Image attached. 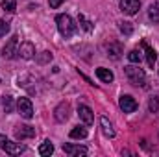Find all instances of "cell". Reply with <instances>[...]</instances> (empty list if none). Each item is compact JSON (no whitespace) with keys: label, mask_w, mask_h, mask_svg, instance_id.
<instances>
[{"label":"cell","mask_w":159,"mask_h":157,"mask_svg":"<svg viewBox=\"0 0 159 157\" xmlns=\"http://www.w3.org/2000/svg\"><path fill=\"white\" fill-rule=\"evenodd\" d=\"M96 76L100 81H104V83H111L115 76H113V72L109 70V69H104V67H100V69H96Z\"/></svg>","instance_id":"cell-15"},{"label":"cell","mask_w":159,"mask_h":157,"mask_svg":"<svg viewBox=\"0 0 159 157\" xmlns=\"http://www.w3.org/2000/svg\"><path fill=\"white\" fill-rule=\"evenodd\" d=\"M0 148H2L6 154H9V155H20V154L26 150L24 144H20V142H11L6 135H0Z\"/></svg>","instance_id":"cell-3"},{"label":"cell","mask_w":159,"mask_h":157,"mask_svg":"<svg viewBox=\"0 0 159 157\" xmlns=\"http://www.w3.org/2000/svg\"><path fill=\"white\" fill-rule=\"evenodd\" d=\"M17 109H19L20 117L28 118V120L34 117V105H32V102H30L28 98H24V96L17 100Z\"/></svg>","instance_id":"cell-4"},{"label":"cell","mask_w":159,"mask_h":157,"mask_svg":"<svg viewBox=\"0 0 159 157\" xmlns=\"http://www.w3.org/2000/svg\"><path fill=\"white\" fill-rule=\"evenodd\" d=\"M126 76H128V79H129L131 85H137V87L144 85V81H146L144 70H143L141 67H137V65H128V67H126Z\"/></svg>","instance_id":"cell-2"},{"label":"cell","mask_w":159,"mask_h":157,"mask_svg":"<svg viewBox=\"0 0 159 157\" xmlns=\"http://www.w3.org/2000/svg\"><path fill=\"white\" fill-rule=\"evenodd\" d=\"M37 61H39V63H46V61H52V54H50V52H43L39 57H37Z\"/></svg>","instance_id":"cell-26"},{"label":"cell","mask_w":159,"mask_h":157,"mask_svg":"<svg viewBox=\"0 0 159 157\" xmlns=\"http://www.w3.org/2000/svg\"><path fill=\"white\" fill-rule=\"evenodd\" d=\"M107 56L111 57V59H120V56H122V44L120 43H117V41H111L109 44H107Z\"/></svg>","instance_id":"cell-12"},{"label":"cell","mask_w":159,"mask_h":157,"mask_svg":"<svg viewBox=\"0 0 159 157\" xmlns=\"http://www.w3.org/2000/svg\"><path fill=\"white\" fill-rule=\"evenodd\" d=\"M0 6H2V9L7 11V13H15V11H17V0H2Z\"/></svg>","instance_id":"cell-20"},{"label":"cell","mask_w":159,"mask_h":157,"mask_svg":"<svg viewBox=\"0 0 159 157\" xmlns=\"http://www.w3.org/2000/svg\"><path fill=\"white\" fill-rule=\"evenodd\" d=\"M70 139H85L87 137V128H81V126H76L70 129Z\"/></svg>","instance_id":"cell-17"},{"label":"cell","mask_w":159,"mask_h":157,"mask_svg":"<svg viewBox=\"0 0 159 157\" xmlns=\"http://www.w3.org/2000/svg\"><path fill=\"white\" fill-rule=\"evenodd\" d=\"M78 20H80V24H81V28H83L85 32H93V22H91V20H87L83 15H78Z\"/></svg>","instance_id":"cell-21"},{"label":"cell","mask_w":159,"mask_h":157,"mask_svg":"<svg viewBox=\"0 0 159 157\" xmlns=\"http://www.w3.org/2000/svg\"><path fill=\"white\" fill-rule=\"evenodd\" d=\"M119 105H120V109H122L124 113H133V111L137 109V102H135V98H133V96H129V94L120 96Z\"/></svg>","instance_id":"cell-9"},{"label":"cell","mask_w":159,"mask_h":157,"mask_svg":"<svg viewBox=\"0 0 159 157\" xmlns=\"http://www.w3.org/2000/svg\"><path fill=\"white\" fill-rule=\"evenodd\" d=\"M63 152L69 154V155H72V157L87 155V148L85 146H74V144H63Z\"/></svg>","instance_id":"cell-13"},{"label":"cell","mask_w":159,"mask_h":157,"mask_svg":"<svg viewBox=\"0 0 159 157\" xmlns=\"http://www.w3.org/2000/svg\"><path fill=\"white\" fill-rule=\"evenodd\" d=\"M2 104H4V109H6V113H11V111H13V98H11V96H6Z\"/></svg>","instance_id":"cell-24"},{"label":"cell","mask_w":159,"mask_h":157,"mask_svg":"<svg viewBox=\"0 0 159 157\" xmlns=\"http://www.w3.org/2000/svg\"><path fill=\"white\" fill-rule=\"evenodd\" d=\"M54 117L57 122H67L70 117V104L69 102H61L56 109H54Z\"/></svg>","instance_id":"cell-6"},{"label":"cell","mask_w":159,"mask_h":157,"mask_svg":"<svg viewBox=\"0 0 159 157\" xmlns=\"http://www.w3.org/2000/svg\"><path fill=\"white\" fill-rule=\"evenodd\" d=\"M128 59H129L131 63H141V52H139V50H131V52L128 54Z\"/></svg>","instance_id":"cell-23"},{"label":"cell","mask_w":159,"mask_h":157,"mask_svg":"<svg viewBox=\"0 0 159 157\" xmlns=\"http://www.w3.org/2000/svg\"><path fill=\"white\" fill-rule=\"evenodd\" d=\"M15 137H17V141L32 139V137H35V128H32V126H19V128H15Z\"/></svg>","instance_id":"cell-10"},{"label":"cell","mask_w":159,"mask_h":157,"mask_svg":"<svg viewBox=\"0 0 159 157\" xmlns=\"http://www.w3.org/2000/svg\"><path fill=\"white\" fill-rule=\"evenodd\" d=\"M63 2H65V0H48V4H50V7H54V9H56V7H59V6H61Z\"/></svg>","instance_id":"cell-28"},{"label":"cell","mask_w":159,"mask_h":157,"mask_svg":"<svg viewBox=\"0 0 159 157\" xmlns=\"http://www.w3.org/2000/svg\"><path fill=\"white\" fill-rule=\"evenodd\" d=\"M17 48H19V35H13L11 39L4 44V48H2V56H4V59H11V57H15Z\"/></svg>","instance_id":"cell-5"},{"label":"cell","mask_w":159,"mask_h":157,"mask_svg":"<svg viewBox=\"0 0 159 157\" xmlns=\"http://www.w3.org/2000/svg\"><path fill=\"white\" fill-rule=\"evenodd\" d=\"M7 32H9V24L6 20H0V37H4Z\"/></svg>","instance_id":"cell-27"},{"label":"cell","mask_w":159,"mask_h":157,"mask_svg":"<svg viewBox=\"0 0 159 157\" xmlns=\"http://www.w3.org/2000/svg\"><path fill=\"white\" fill-rule=\"evenodd\" d=\"M100 124H102V131H104V135H106V137H109V139H113V137H115V129H113L111 122L107 120V117L100 118Z\"/></svg>","instance_id":"cell-16"},{"label":"cell","mask_w":159,"mask_h":157,"mask_svg":"<svg viewBox=\"0 0 159 157\" xmlns=\"http://www.w3.org/2000/svg\"><path fill=\"white\" fill-rule=\"evenodd\" d=\"M120 11L126 15H135L141 9V0H120Z\"/></svg>","instance_id":"cell-7"},{"label":"cell","mask_w":159,"mask_h":157,"mask_svg":"<svg viewBox=\"0 0 159 157\" xmlns=\"http://www.w3.org/2000/svg\"><path fill=\"white\" fill-rule=\"evenodd\" d=\"M143 44V48H144V52H146V61H148V65L154 69V65H156V59H157V56H156V50L146 43V41H143L141 43Z\"/></svg>","instance_id":"cell-14"},{"label":"cell","mask_w":159,"mask_h":157,"mask_svg":"<svg viewBox=\"0 0 159 157\" xmlns=\"http://www.w3.org/2000/svg\"><path fill=\"white\" fill-rule=\"evenodd\" d=\"M78 115H80V118L83 120L85 126H93V122H94V115H93V111H91L87 105H78Z\"/></svg>","instance_id":"cell-11"},{"label":"cell","mask_w":159,"mask_h":157,"mask_svg":"<svg viewBox=\"0 0 159 157\" xmlns=\"http://www.w3.org/2000/svg\"><path fill=\"white\" fill-rule=\"evenodd\" d=\"M56 24H57L59 34H61L65 39H67V37H72L74 32H76V24H74V20L70 19V15H67V13H59V15L56 17Z\"/></svg>","instance_id":"cell-1"},{"label":"cell","mask_w":159,"mask_h":157,"mask_svg":"<svg viewBox=\"0 0 159 157\" xmlns=\"http://www.w3.org/2000/svg\"><path fill=\"white\" fill-rule=\"evenodd\" d=\"M148 17H150V20L154 24H157L159 22V4H152L148 7Z\"/></svg>","instance_id":"cell-18"},{"label":"cell","mask_w":159,"mask_h":157,"mask_svg":"<svg viewBox=\"0 0 159 157\" xmlns=\"http://www.w3.org/2000/svg\"><path fill=\"white\" fill-rule=\"evenodd\" d=\"M148 107H150V111H152V113H157V111H159V100H157V98H152V100H150V104H148Z\"/></svg>","instance_id":"cell-25"},{"label":"cell","mask_w":159,"mask_h":157,"mask_svg":"<svg viewBox=\"0 0 159 157\" xmlns=\"http://www.w3.org/2000/svg\"><path fill=\"white\" fill-rule=\"evenodd\" d=\"M54 154V144L50 141H44L39 146V155H52Z\"/></svg>","instance_id":"cell-19"},{"label":"cell","mask_w":159,"mask_h":157,"mask_svg":"<svg viewBox=\"0 0 159 157\" xmlns=\"http://www.w3.org/2000/svg\"><path fill=\"white\" fill-rule=\"evenodd\" d=\"M34 54H35V46H34L30 41L20 43V46L17 48V56H19V57H22V59H32V57H34Z\"/></svg>","instance_id":"cell-8"},{"label":"cell","mask_w":159,"mask_h":157,"mask_svg":"<svg viewBox=\"0 0 159 157\" xmlns=\"http://www.w3.org/2000/svg\"><path fill=\"white\" fill-rule=\"evenodd\" d=\"M119 28L124 35H131V34H133V28H131L129 22H119Z\"/></svg>","instance_id":"cell-22"}]
</instances>
